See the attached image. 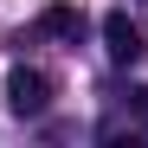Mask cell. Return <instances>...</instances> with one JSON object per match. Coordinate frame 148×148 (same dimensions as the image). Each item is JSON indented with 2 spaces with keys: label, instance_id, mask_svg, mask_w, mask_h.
Wrapping results in <instances>:
<instances>
[{
  "label": "cell",
  "instance_id": "cell-4",
  "mask_svg": "<svg viewBox=\"0 0 148 148\" xmlns=\"http://www.w3.org/2000/svg\"><path fill=\"white\" fill-rule=\"evenodd\" d=\"M129 110H135V116H142V122H148V84H142V90H135V97H129Z\"/></svg>",
  "mask_w": 148,
  "mask_h": 148
},
{
  "label": "cell",
  "instance_id": "cell-2",
  "mask_svg": "<svg viewBox=\"0 0 148 148\" xmlns=\"http://www.w3.org/2000/svg\"><path fill=\"white\" fill-rule=\"evenodd\" d=\"M103 52H110L116 64H135V58H142V32L129 26V13H110V19H103Z\"/></svg>",
  "mask_w": 148,
  "mask_h": 148
},
{
  "label": "cell",
  "instance_id": "cell-3",
  "mask_svg": "<svg viewBox=\"0 0 148 148\" xmlns=\"http://www.w3.org/2000/svg\"><path fill=\"white\" fill-rule=\"evenodd\" d=\"M39 32H45V39H77V32H84V13L64 7V0H52V7L39 13Z\"/></svg>",
  "mask_w": 148,
  "mask_h": 148
},
{
  "label": "cell",
  "instance_id": "cell-1",
  "mask_svg": "<svg viewBox=\"0 0 148 148\" xmlns=\"http://www.w3.org/2000/svg\"><path fill=\"white\" fill-rule=\"evenodd\" d=\"M7 110H13V116H45V110H52V77L13 64V71H7Z\"/></svg>",
  "mask_w": 148,
  "mask_h": 148
}]
</instances>
